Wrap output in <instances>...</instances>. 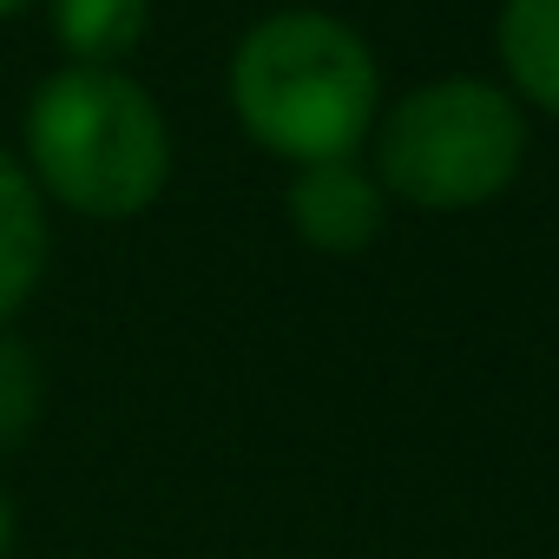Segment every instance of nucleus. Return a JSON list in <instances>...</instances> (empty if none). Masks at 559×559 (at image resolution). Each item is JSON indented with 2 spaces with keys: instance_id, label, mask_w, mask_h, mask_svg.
<instances>
[{
  "instance_id": "nucleus-7",
  "label": "nucleus",
  "mask_w": 559,
  "mask_h": 559,
  "mask_svg": "<svg viewBox=\"0 0 559 559\" xmlns=\"http://www.w3.org/2000/svg\"><path fill=\"white\" fill-rule=\"evenodd\" d=\"M152 21V0H53V34L67 67H119Z\"/></svg>"
},
{
  "instance_id": "nucleus-1",
  "label": "nucleus",
  "mask_w": 559,
  "mask_h": 559,
  "mask_svg": "<svg viewBox=\"0 0 559 559\" xmlns=\"http://www.w3.org/2000/svg\"><path fill=\"white\" fill-rule=\"evenodd\" d=\"M230 106L243 132L290 165L356 158L376 132L382 67L369 40L317 8L257 21L230 53Z\"/></svg>"
},
{
  "instance_id": "nucleus-8",
  "label": "nucleus",
  "mask_w": 559,
  "mask_h": 559,
  "mask_svg": "<svg viewBox=\"0 0 559 559\" xmlns=\"http://www.w3.org/2000/svg\"><path fill=\"white\" fill-rule=\"evenodd\" d=\"M40 402H47V376L34 362V349L21 336L0 330V454L21 448L40 421Z\"/></svg>"
},
{
  "instance_id": "nucleus-5",
  "label": "nucleus",
  "mask_w": 559,
  "mask_h": 559,
  "mask_svg": "<svg viewBox=\"0 0 559 559\" xmlns=\"http://www.w3.org/2000/svg\"><path fill=\"white\" fill-rule=\"evenodd\" d=\"M47 270V211L21 158L0 152V323H8Z\"/></svg>"
},
{
  "instance_id": "nucleus-2",
  "label": "nucleus",
  "mask_w": 559,
  "mask_h": 559,
  "mask_svg": "<svg viewBox=\"0 0 559 559\" xmlns=\"http://www.w3.org/2000/svg\"><path fill=\"white\" fill-rule=\"evenodd\" d=\"M27 178L80 217H139L171 185V126L119 67H60L27 106Z\"/></svg>"
},
{
  "instance_id": "nucleus-6",
  "label": "nucleus",
  "mask_w": 559,
  "mask_h": 559,
  "mask_svg": "<svg viewBox=\"0 0 559 559\" xmlns=\"http://www.w3.org/2000/svg\"><path fill=\"white\" fill-rule=\"evenodd\" d=\"M507 93L559 119V0H507L493 27Z\"/></svg>"
},
{
  "instance_id": "nucleus-4",
  "label": "nucleus",
  "mask_w": 559,
  "mask_h": 559,
  "mask_svg": "<svg viewBox=\"0 0 559 559\" xmlns=\"http://www.w3.org/2000/svg\"><path fill=\"white\" fill-rule=\"evenodd\" d=\"M389 217V191L376 185V171H362L356 158H323V165H297L290 185V224L310 250L323 257H362L382 237Z\"/></svg>"
},
{
  "instance_id": "nucleus-9",
  "label": "nucleus",
  "mask_w": 559,
  "mask_h": 559,
  "mask_svg": "<svg viewBox=\"0 0 559 559\" xmlns=\"http://www.w3.org/2000/svg\"><path fill=\"white\" fill-rule=\"evenodd\" d=\"M8 546H14V507H8V493H0V559H8Z\"/></svg>"
},
{
  "instance_id": "nucleus-10",
  "label": "nucleus",
  "mask_w": 559,
  "mask_h": 559,
  "mask_svg": "<svg viewBox=\"0 0 559 559\" xmlns=\"http://www.w3.org/2000/svg\"><path fill=\"white\" fill-rule=\"evenodd\" d=\"M14 8H27V0H0V21H8V14H14Z\"/></svg>"
},
{
  "instance_id": "nucleus-3",
  "label": "nucleus",
  "mask_w": 559,
  "mask_h": 559,
  "mask_svg": "<svg viewBox=\"0 0 559 559\" xmlns=\"http://www.w3.org/2000/svg\"><path fill=\"white\" fill-rule=\"evenodd\" d=\"M526 165L520 99L493 80L448 73L415 86L376 126V185L415 211L493 204Z\"/></svg>"
}]
</instances>
